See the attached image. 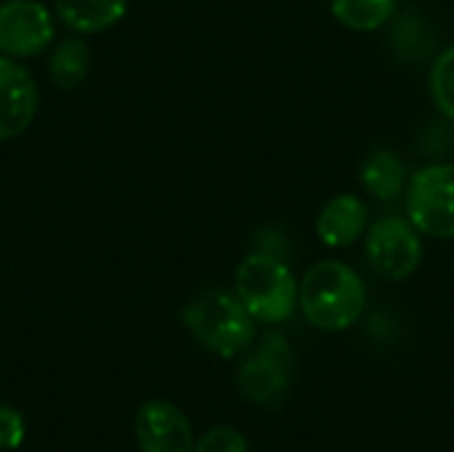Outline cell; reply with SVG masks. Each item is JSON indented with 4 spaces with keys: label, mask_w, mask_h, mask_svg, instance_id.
<instances>
[{
    "label": "cell",
    "mask_w": 454,
    "mask_h": 452,
    "mask_svg": "<svg viewBox=\"0 0 454 452\" xmlns=\"http://www.w3.org/2000/svg\"><path fill=\"white\" fill-rule=\"evenodd\" d=\"M298 301L314 328L335 333L351 328L362 317L367 290L351 266L340 261H322L306 272L298 288Z\"/></svg>",
    "instance_id": "cell-1"
},
{
    "label": "cell",
    "mask_w": 454,
    "mask_h": 452,
    "mask_svg": "<svg viewBox=\"0 0 454 452\" xmlns=\"http://www.w3.org/2000/svg\"><path fill=\"white\" fill-rule=\"evenodd\" d=\"M181 320L207 352L226 360L245 352L255 338L253 314L245 309L239 296L226 290H205L194 296L184 306Z\"/></svg>",
    "instance_id": "cell-2"
},
{
    "label": "cell",
    "mask_w": 454,
    "mask_h": 452,
    "mask_svg": "<svg viewBox=\"0 0 454 452\" xmlns=\"http://www.w3.org/2000/svg\"><path fill=\"white\" fill-rule=\"evenodd\" d=\"M237 296L253 320L282 322L295 309L298 285L277 256L253 253L237 269Z\"/></svg>",
    "instance_id": "cell-3"
},
{
    "label": "cell",
    "mask_w": 454,
    "mask_h": 452,
    "mask_svg": "<svg viewBox=\"0 0 454 452\" xmlns=\"http://www.w3.org/2000/svg\"><path fill=\"white\" fill-rule=\"evenodd\" d=\"M295 378V354L285 336L269 333L239 365L237 384L255 405H274L282 400Z\"/></svg>",
    "instance_id": "cell-4"
},
{
    "label": "cell",
    "mask_w": 454,
    "mask_h": 452,
    "mask_svg": "<svg viewBox=\"0 0 454 452\" xmlns=\"http://www.w3.org/2000/svg\"><path fill=\"white\" fill-rule=\"evenodd\" d=\"M407 210L415 229L452 240L454 237V165L442 163L415 173L407 194Z\"/></svg>",
    "instance_id": "cell-5"
},
{
    "label": "cell",
    "mask_w": 454,
    "mask_h": 452,
    "mask_svg": "<svg viewBox=\"0 0 454 452\" xmlns=\"http://www.w3.org/2000/svg\"><path fill=\"white\" fill-rule=\"evenodd\" d=\"M56 40V19L37 0L0 3V53L8 59H35Z\"/></svg>",
    "instance_id": "cell-6"
},
{
    "label": "cell",
    "mask_w": 454,
    "mask_h": 452,
    "mask_svg": "<svg viewBox=\"0 0 454 452\" xmlns=\"http://www.w3.org/2000/svg\"><path fill=\"white\" fill-rule=\"evenodd\" d=\"M367 256L380 277L386 280L410 277L423 258V245L412 229V221L396 216L375 221L367 237Z\"/></svg>",
    "instance_id": "cell-7"
},
{
    "label": "cell",
    "mask_w": 454,
    "mask_h": 452,
    "mask_svg": "<svg viewBox=\"0 0 454 452\" xmlns=\"http://www.w3.org/2000/svg\"><path fill=\"white\" fill-rule=\"evenodd\" d=\"M136 440L141 452H194L186 416L165 400H149L138 408Z\"/></svg>",
    "instance_id": "cell-8"
},
{
    "label": "cell",
    "mask_w": 454,
    "mask_h": 452,
    "mask_svg": "<svg viewBox=\"0 0 454 452\" xmlns=\"http://www.w3.org/2000/svg\"><path fill=\"white\" fill-rule=\"evenodd\" d=\"M37 85L13 59L0 56V141L21 136L37 115Z\"/></svg>",
    "instance_id": "cell-9"
},
{
    "label": "cell",
    "mask_w": 454,
    "mask_h": 452,
    "mask_svg": "<svg viewBox=\"0 0 454 452\" xmlns=\"http://www.w3.org/2000/svg\"><path fill=\"white\" fill-rule=\"evenodd\" d=\"M364 229H367V205L354 194L333 197L317 221V232L322 242L330 248H346L356 242L364 234Z\"/></svg>",
    "instance_id": "cell-10"
},
{
    "label": "cell",
    "mask_w": 454,
    "mask_h": 452,
    "mask_svg": "<svg viewBox=\"0 0 454 452\" xmlns=\"http://www.w3.org/2000/svg\"><path fill=\"white\" fill-rule=\"evenodd\" d=\"M53 11L72 32L96 35L125 19L128 0H53Z\"/></svg>",
    "instance_id": "cell-11"
},
{
    "label": "cell",
    "mask_w": 454,
    "mask_h": 452,
    "mask_svg": "<svg viewBox=\"0 0 454 452\" xmlns=\"http://www.w3.org/2000/svg\"><path fill=\"white\" fill-rule=\"evenodd\" d=\"M404 178H407L404 163L391 149L372 152L364 160V165H362V184H364V189H370L383 202L396 200L402 194Z\"/></svg>",
    "instance_id": "cell-12"
},
{
    "label": "cell",
    "mask_w": 454,
    "mask_h": 452,
    "mask_svg": "<svg viewBox=\"0 0 454 452\" xmlns=\"http://www.w3.org/2000/svg\"><path fill=\"white\" fill-rule=\"evenodd\" d=\"M88 69H90V51L82 40L67 37L53 48L48 72L56 88L74 91L88 77Z\"/></svg>",
    "instance_id": "cell-13"
},
{
    "label": "cell",
    "mask_w": 454,
    "mask_h": 452,
    "mask_svg": "<svg viewBox=\"0 0 454 452\" xmlns=\"http://www.w3.org/2000/svg\"><path fill=\"white\" fill-rule=\"evenodd\" d=\"M436 43V35L418 11H407L391 29V45L399 59L404 61H423Z\"/></svg>",
    "instance_id": "cell-14"
},
{
    "label": "cell",
    "mask_w": 454,
    "mask_h": 452,
    "mask_svg": "<svg viewBox=\"0 0 454 452\" xmlns=\"http://www.w3.org/2000/svg\"><path fill=\"white\" fill-rule=\"evenodd\" d=\"M396 0H333V13L340 24L356 32H372L391 21Z\"/></svg>",
    "instance_id": "cell-15"
},
{
    "label": "cell",
    "mask_w": 454,
    "mask_h": 452,
    "mask_svg": "<svg viewBox=\"0 0 454 452\" xmlns=\"http://www.w3.org/2000/svg\"><path fill=\"white\" fill-rule=\"evenodd\" d=\"M431 93L436 107L454 123V45L447 48L431 69Z\"/></svg>",
    "instance_id": "cell-16"
},
{
    "label": "cell",
    "mask_w": 454,
    "mask_h": 452,
    "mask_svg": "<svg viewBox=\"0 0 454 452\" xmlns=\"http://www.w3.org/2000/svg\"><path fill=\"white\" fill-rule=\"evenodd\" d=\"M194 452H247V442L237 429L215 426L194 445Z\"/></svg>",
    "instance_id": "cell-17"
},
{
    "label": "cell",
    "mask_w": 454,
    "mask_h": 452,
    "mask_svg": "<svg viewBox=\"0 0 454 452\" xmlns=\"http://www.w3.org/2000/svg\"><path fill=\"white\" fill-rule=\"evenodd\" d=\"M27 437V424L19 410L0 405V450H19Z\"/></svg>",
    "instance_id": "cell-18"
}]
</instances>
